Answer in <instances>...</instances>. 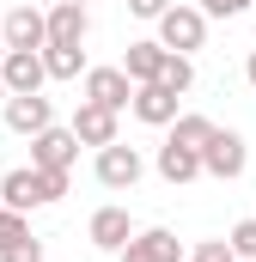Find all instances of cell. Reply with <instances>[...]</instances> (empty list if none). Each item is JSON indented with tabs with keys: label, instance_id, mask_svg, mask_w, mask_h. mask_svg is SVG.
<instances>
[{
	"label": "cell",
	"instance_id": "9a60e30c",
	"mask_svg": "<svg viewBox=\"0 0 256 262\" xmlns=\"http://www.w3.org/2000/svg\"><path fill=\"white\" fill-rule=\"evenodd\" d=\"M165 55H171V49H159V43L146 37V43H128L116 67L128 73V85H153V79H159V67H165Z\"/></svg>",
	"mask_w": 256,
	"mask_h": 262
},
{
	"label": "cell",
	"instance_id": "4fadbf2b",
	"mask_svg": "<svg viewBox=\"0 0 256 262\" xmlns=\"http://www.w3.org/2000/svg\"><path fill=\"white\" fill-rule=\"evenodd\" d=\"M0 207H18V213L49 207V201H43V183H37V171H31V165H18V171H6V177H0Z\"/></svg>",
	"mask_w": 256,
	"mask_h": 262
},
{
	"label": "cell",
	"instance_id": "ba28073f",
	"mask_svg": "<svg viewBox=\"0 0 256 262\" xmlns=\"http://www.w3.org/2000/svg\"><path fill=\"white\" fill-rule=\"evenodd\" d=\"M86 37H92V12H86V6H67V0H55V6L43 12V43L86 49Z\"/></svg>",
	"mask_w": 256,
	"mask_h": 262
},
{
	"label": "cell",
	"instance_id": "ffe728a7",
	"mask_svg": "<svg viewBox=\"0 0 256 262\" xmlns=\"http://www.w3.org/2000/svg\"><path fill=\"white\" fill-rule=\"evenodd\" d=\"M31 238V213H18V207H0V256L12 250V244H25Z\"/></svg>",
	"mask_w": 256,
	"mask_h": 262
},
{
	"label": "cell",
	"instance_id": "5bb4252c",
	"mask_svg": "<svg viewBox=\"0 0 256 262\" xmlns=\"http://www.w3.org/2000/svg\"><path fill=\"white\" fill-rule=\"evenodd\" d=\"M0 43L6 49H43V12L37 6H12L0 18Z\"/></svg>",
	"mask_w": 256,
	"mask_h": 262
},
{
	"label": "cell",
	"instance_id": "7c38bea8",
	"mask_svg": "<svg viewBox=\"0 0 256 262\" xmlns=\"http://www.w3.org/2000/svg\"><path fill=\"white\" fill-rule=\"evenodd\" d=\"M86 232H92V244H98V250H110V256H116V250H122L128 238H134V232H140V226H134V220H128V207H98V213H92V226H86Z\"/></svg>",
	"mask_w": 256,
	"mask_h": 262
},
{
	"label": "cell",
	"instance_id": "2e32d148",
	"mask_svg": "<svg viewBox=\"0 0 256 262\" xmlns=\"http://www.w3.org/2000/svg\"><path fill=\"white\" fill-rule=\"evenodd\" d=\"M153 165H159V177H165L171 189H183V183H195V177H201V159H195L189 146H171V140L159 146V159H153Z\"/></svg>",
	"mask_w": 256,
	"mask_h": 262
},
{
	"label": "cell",
	"instance_id": "7a4b0ae2",
	"mask_svg": "<svg viewBox=\"0 0 256 262\" xmlns=\"http://www.w3.org/2000/svg\"><path fill=\"white\" fill-rule=\"evenodd\" d=\"M195 159H201V177L238 183V177H244V165H250V146H244V134H238V128H214L201 146H195Z\"/></svg>",
	"mask_w": 256,
	"mask_h": 262
},
{
	"label": "cell",
	"instance_id": "e0dca14e",
	"mask_svg": "<svg viewBox=\"0 0 256 262\" xmlns=\"http://www.w3.org/2000/svg\"><path fill=\"white\" fill-rule=\"evenodd\" d=\"M37 55H43V73H49V79H79V73H86V49H67V43H43Z\"/></svg>",
	"mask_w": 256,
	"mask_h": 262
},
{
	"label": "cell",
	"instance_id": "44dd1931",
	"mask_svg": "<svg viewBox=\"0 0 256 262\" xmlns=\"http://www.w3.org/2000/svg\"><path fill=\"white\" fill-rule=\"evenodd\" d=\"M226 244H232V256H238V262H256V220H238Z\"/></svg>",
	"mask_w": 256,
	"mask_h": 262
},
{
	"label": "cell",
	"instance_id": "d6986e66",
	"mask_svg": "<svg viewBox=\"0 0 256 262\" xmlns=\"http://www.w3.org/2000/svg\"><path fill=\"white\" fill-rule=\"evenodd\" d=\"M159 85L183 98V92L195 85V61H189V55H165V67H159Z\"/></svg>",
	"mask_w": 256,
	"mask_h": 262
},
{
	"label": "cell",
	"instance_id": "83f0119b",
	"mask_svg": "<svg viewBox=\"0 0 256 262\" xmlns=\"http://www.w3.org/2000/svg\"><path fill=\"white\" fill-rule=\"evenodd\" d=\"M67 6H86V0H67Z\"/></svg>",
	"mask_w": 256,
	"mask_h": 262
},
{
	"label": "cell",
	"instance_id": "8fae6325",
	"mask_svg": "<svg viewBox=\"0 0 256 262\" xmlns=\"http://www.w3.org/2000/svg\"><path fill=\"white\" fill-rule=\"evenodd\" d=\"M122 262H183V244H177V232H165V226H146V232H134L122 250Z\"/></svg>",
	"mask_w": 256,
	"mask_h": 262
},
{
	"label": "cell",
	"instance_id": "52a82bcc",
	"mask_svg": "<svg viewBox=\"0 0 256 262\" xmlns=\"http://www.w3.org/2000/svg\"><path fill=\"white\" fill-rule=\"evenodd\" d=\"M73 140L79 146H110V140H122V122H116V110H104V104H92V98H79L73 104Z\"/></svg>",
	"mask_w": 256,
	"mask_h": 262
},
{
	"label": "cell",
	"instance_id": "d4e9b609",
	"mask_svg": "<svg viewBox=\"0 0 256 262\" xmlns=\"http://www.w3.org/2000/svg\"><path fill=\"white\" fill-rule=\"evenodd\" d=\"M0 262H43V244H37V238H25V244H12Z\"/></svg>",
	"mask_w": 256,
	"mask_h": 262
},
{
	"label": "cell",
	"instance_id": "6da1fadb",
	"mask_svg": "<svg viewBox=\"0 0 256 262\" xmlns=\"http://www.w3.org/2000/svg\"><path fill=\"white\" fill-rule=\"evenodd\" d=\"M153 25H159V37H153V43H159V49H171V55H195V49L207 43V12H201V6H183V0H171Z\"/></svg>",
	"mask_w": 256,
	"mask_h": 262
},
{
	"label": "cell",
	"instance_id": "ac0fdd59",
	"mask_svg": "<svg viewBox=\"0 0 256 262\" xmlns=\"http://www.w3.org/2000/svg\"><path fill=\"white\" fill-rule=\"evenodd\" d=\"M220 128V122H214V116H195V110H177V116H171V134H165V140H171V146H201V140H207V134Z\"/></svg>",
	"mask_w": 256,
	"mask_h": 262
},
{
	"label": "cell",
	"instance_id": "4316f807",
	"mask_svg": "<svg viewBox=\"0 0 256 262\" xmlns=\"http://www.w3.org/2000/svg\"><path fill=\"white\" fill-rule=\"evenodd\" d=\"M244 79H250V85H256V49H250V61H244Z\"/></svg>",
	"mask_w": 256,
	"mask_h": 262
},
{
	"label": "cell",
	"instance_id": "8992f818",
	"mask_svg": "<svg viewBox=\"0 0 256 262\" xmlns=\"http://www.w3.org/2000/svg\"><path fill=\"white\" fill-rule=\"evenodd\" d=\"M0 85H6V98L43 92V85H49V73H43V55H37V49H6V55H0Z\"/></svg>",
	"mask_w": 256,
	"mask_h": 262
},
{
	"label": "cell",
	"instance_id": "7402d4cb",
	"mask_svg": "<svg viewBox=\"0 0 256 262\" xmlns=\"http://www.w3.org/2000/svg\"><path fill=\"white\" fill-rule=\"evenodd\" d=\"M189 262H232V244L226 238H201V244H189Z\"/></svg>",
	"mask_w": 256,
	"mask_h": 262
},
{
	"label": "cell",
	"instance_id": "9c48e42d",
	"mask_svg": "<svg viewBox=\"0 0 256 262\" xmlns=\"http://www.w3.org/2000/svg\"><path fill=\"white\" fill-rule=\"evenodd\" d=\"M0 122H6L12 134H25V140H31L37 128H49V122H55V104H49L43 92H25V98H6V104H0Z\"/></svg>",
	"mask_w": 256,
	"mask_h": 262
},
{
	"label": "cell",
	"instance_id": "4dcf8cb0",
	"mask_svg": "<svg viewBox=\"0 0 256 262\" xmlns=\"http://www.w3.org/2000/svg\"><path fill=\"white\" fill-rule=\"evenodd\" d=\"M232 262H238V256H232Z\"/></svg>",
	"mask_w": 256,
	"mask_h": 262
},
{
	"label": "cell",
	"instance_id": "277c9868",
	"mask_svg": "<svg viewBox=\"0 0 256 262\" xmlns=\"http://www.w3.org/2000/svg\"><path fill=\"white\" fill-rule=\"evenodd\" d=\"M73 159H79V140H73V128L49 122V128L31 134V165H37V171H73Z\"/></svg>",
	"mask_w": 256,
	"mask_h": 262
},
{
	"label": "cell",
	"instance_id": "1f68e13d",
	"mask_svg": "<svg viewBox=\"0 0 256 262\" xmlns=\"http://www.w3.org/2000/svg\"><path fill=\"white\" fill-rule=\"evenodd\" d=\"M250 12H256V6H250Z\"/></svg>",
	"mask_w": 256,
	"mask_h": 262
},
{
	"label": "cell",
	"instance_id": "f1b7e54d",
	"mask_svg": "<svg viewBox=\"0 0 256 262\" xmlns=\"http://www.w3.org/2000/svg\"><path fill=\"white\" fill-rule=\"evenodd\" d=\"M0 104H6V85H0Z\"/></svg>",
	"mask_w": 256,
	"mask_h": 262
},
{
	"label": "cell",
	"instance_id": "f546056e",
	"mask_svg": "<svg viewBox=\"0 0 256 262\" xmlns=\"http://www.w3.org/2000/svg\"><path fill=\"white\" fill-rule=\"evenodd\" d=\"M0 55H6V43H0Z\"/></svg>",
	"mask_w": 256,
	"mask_h": 262
},
{
	"label": "cell",
	"instance_id": "603a6c76",
	"mask_svg": "<svg viewBox=\"0 0 256 262\" xmlns=\"http://www.w3.org/2000/svg\"><path fill=\"white\" fill-rule=\"evenodd\" d=\"M195 6H201L207 18H238V12H250L256 0H195Z\"/></svg>",
	"mask_w": 256,
	"mask_h": 262
},
{
	"label": "cell",
	"instance_id": "3957f363",
	"mask_svg": "<svg viewBox=\"0 0 256 262\" xmlns=\"http://www.w3.org/2000/svg\"><path fill=\"white\" fill-rule=\"evenodd\" d=\"M98 183L104 189H134L140 177H146V159L134 152V146H122V140H110V146H98Z\"/></svg>",
	"mask_w": 256,
	"mask_h": 262
},
{
	"label": "cell",
	"instance_id": "484cf974",
	"mask_svg": "<svg viewBox=\"0 0 256 262\" xmlns=\"http://www.w3.org/2000/svg\"><path fill=\"white\" fill-rule=\"evenodd\" d=\"M165 6H171V0H128V12H134V18H146V25H153Z\"/></svg>",
	"mask_w": 256,
	"mask_h": 262
},
{
	"label": "cell",
	"instance_id": "30bf717a",
	"mask_svg": "<svg viewBox=\"0 0 256 262\" xmlns=\"http://www.w3.org/2000/svg\"><path fill=\"white\" fill-rule=\"evenodd\" d=\"M128 110H134V122H146V128H171V116L183 110V98H177V92H165V85L153 79V85H134Z\"/></svg>",
	"mask_w": 256,
	"mask_h": 262
},
{
	"label": "cell",
	"instance_id": "cb8c5ba5",
	"mask_svg": "<svg viewBox=\"0 0 256 262\" xmlns=\"http://www.w3.org/2000/svg\"><path fill=\"white\" fill-rule=\"evenodd\" d=\"M37 171V165H31ZM37 183H43V201H61L67 195V171H37Z\"/></svg>",
	"mask_w": 256,
	"mask_h": 262
},
{
	"label": "cell",
	"instance_id": "5b68a950",
	"mask_svg": "<svg viewBox=\"0 0 256 262\" xmlns=\"http://www.w3.org/2000/svg\"><path fill=\"white\" fill-rule=\"evenodd\" d=\"M79 98H92V104H104V110L122 116L128 98H134V85H128L122 67H86V73H79Z\"/></svg>",
	"mask_w": 256,
	"mask_h": 262
}]
</instances>
